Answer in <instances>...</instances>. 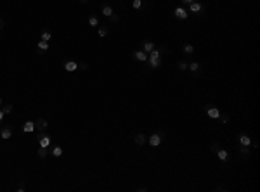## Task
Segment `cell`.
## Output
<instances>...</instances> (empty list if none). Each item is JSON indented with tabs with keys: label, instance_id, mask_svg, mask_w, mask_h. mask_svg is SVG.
<instances>
[{
	"label": "cell",
	"instance_id": "obj_1",
	"mask_svg": "<svg viewBox=\"0 0 260 192\" xmlns=\"http://www.w3.org/2000/svg\"><path fill=\"white\" fill-rule=\"evenodd\" d=\"M147 142H149L153 147H156V145L161 144V135H160V133H154V135H151V137L147 138Z\"/></svg>",
	"mask_w": 260,
	"mask_h": 192
},
{
	"label": "cell",
	"instance_id": "obj_2",
	"mask_svg": "<svg viewBox=\"0 0 260 192\" xmlns=\"http://www.w3.org/2000/svg\"><path fill=\"white\" fill-rule=\"evenodd\" d=\"M133 59L144 63V61H147V54H146L144 50H135V52H133Z\"/></svg>",
	"mask_w": 260,
	"mask_h": 192
},
{
	"label": "cell",
	"instance_id": "obj_3",
	"mask_svg": "<svg viewBox=\"0 0 260 192\" xmlns=\"http://www.w3.org/2000/svg\"><path fill=\"white\" fill-rule=\"evenodd\" d=\"M38 144H40V147H49L50 145V137L49 135H40L38 137Z\"/></svg>",
	"mask_w": 260,
	"mask_h": 192
},
{
	"label": "cell",
	"instance_id": "obj_4",
	"mask_svg": "<svg viewBox=\"0 0 260 192\" xmlns=\"http://www.w3.org/2000/svg\"><path fill=\"white\" fill-rule=\"evenodd\" d=\"M173 14H175L179 19H186V17H187V10H186V9H182V7H177V9L173 10Z\"/></svg>",
	"mask_w": 260,
	"mask_h": 192
},
{
	"label": "cell",
	"instance_id": "obj_5",
	"mask_svg": "<svg viewBox=\"0 0 260 192\" xmlns=\"http://www.w3.org/2000/svg\"><path fill=\"white\" fill-rule=\"evenodd\" d=\"M206 114H208L210 118H213V120H215V118H220V111H219L217 107H208V109H206Z\"/></svg>",
	"mask_w": 260,
	"mask_h": 192
},
{
	"label": "cell",
	"instance_id": "obj_6",
	"mask_svg": "<svg viewBox=\"0 0 260 192\" xmlns=\"http://www.w3.org/2000/svg\"><path fill=\"white\" fill-rule=\"evenodd\" d=\"M64 69L69 71V73H71V71H76V69H78V64L75 63V61H68V63H64Z\"/></svg>",
	"mask_w": 260,
	"mask_h": 192
},
{
	"label": "cell",
	"instance_id": "obj_7",
	"mask_svg": "<svg viewBox=\"0 0 260 192\" xmlns=\"http://www.w3.org/2000/svg\"><path fill=\"white\" fill-rule=\"evenodd\" d=\"M33 130H35V123H33V121H26V123L23 125V131H24V133H31Z\"/></svg>",
	"mask_w": 260,
	"mask_h": 192
},
{
	"label": "cell",
	"instance_id": "obj_8",
	"mask_svg": "<svg viewBox=\"0 0 260 192\" xmlns=\"http://www.w3.org/2000/svg\"><path fill=\"white\" fill-rule=\"evenodd\" d=\"M239 142H241L243 147H248V145L252 144V138H250L248 135H241V137H239Z\"/></svg>",
	"mask_w": 260,
	"mask_h": 192
},
{
	"label": "cell",
	"instance_id": "obj_9",
	"mask_svg": "<svg viewBox=\"0 0 260 192\" xmlns=\"http://www.w3.org/2000/svg\"><path fill=\"white\" fill-rule=\"evenodd\" d=\"M102 14H104L106 17H111V16H113V7H111V5H102Z\"/></svg>",
	"mask_w": 260,
	"mask_h": 192
},
{
	"label": "cell",
	"instance_id": "obj_10",
	"mask_svg": "<svg viewBox=\"0 0 260 192\" xmlns=\"http://www.w3.org/2000/svg\"><path fill=\"white\" fill-rule=\"evenodd\" d=\"M203 7H201V3H198V2H193V3H189V10L191 12H199Z\"/></svg>",
	"mask_w": 260,
	"mask_h": 192
},
{
	"label": "cell",
	"instance_id": "obj_11",
	"mask_svg": "<svg viewBox=\"0 0 260 192\" xmlns=\"http://www.w3.org/2000/svg\"><path fill=\"white\" fill-rule=\"evenodd\" d=\"M153 49H154V42H144V52L146 54H149Z\"/></svg>",
	"mask_w": 260,
	"mask_h": 192
},
{
	"label": "cell",
	"instance_id": "obj_12",
	"mask_svg": "<svg viewBox=\"0 0 260 192\" xmlns=\"http://www.w3.org/2000/svg\"><path fill=\"white\" fill-rule=\"evenodd\" d=\"M10 133H12L10 128H3V130L0 131V137H2L3 140H7V138H10Z\"/></svg>",
	"mask_w": 260,
	"mask_h": 192
},
{
	"label": "cell",
	"instance_id": "obj_13",
	"mask_svg": "<svg viewBox=\"0 0 260 192\" xmlns=\"http://www.w3.org/2000/svg\"><path fill=\"white\" fill-rule=\"evenodd\" d=\"M133 140H135V144H139V145H142V144H144V142H146V137H144V135H142V133H137V135H135V138H133Z\"/></svg>",
	"mask_w": 260,
	"mask_h": 192
},
{
	"label": "cell",
	"instance_id": "obj_14",
	"mask_svg": "<svg viewBox=\"0 0 260 192\" xmlns=\"http://www.w3.org/2000/svg\"><path fill=\"white\" fill-rule=\"evenodd\" d=\"M52 156H54V158H61V156H63V147H59V145L54 147V149H52Z\"/></svg>",
	"mask_w": 260,
	"mask_h": 192
},
{
	"label": "cell",
	"instance_id": "obj_15",
	"mask_svg": "<svg viewBox=\"0 0 260 192\" xmlns=\"http://www.w3.org/2000/svg\"><path fill=\"white\" fill-rule=\"evenodd\" d=\"M89 24L92 26V28H97L99 26V19L96 17V16H92V17H89Z\"/></svg>",
	"mask_w": 260,
	"mask_h": 192
},
{
	"label": "cell",
	"instance_id": "obj_16",
	"mask_svg": "<svg viewBox=\"0 0 260 192\" xmlns=\"http://www.w3.org/2000/svg\"><path fill=\"white\" fill-rule=\"evenodd\" d=\"M35 127H38V128H42V130H45V128H47V120H42V118H40V120L35 123Z\"/></svg>",
	"mask_w": 260,
	"mask_h": 192
},
{
	"label": "cell",
	"instance_id": "obj_17",
	"mask_svg": "<svg viewBox=\"0 0 260 192\" xmlns=\"http://www.w3.org/2000/svg\"><path fill=\"white\" fill-rule=\"evenodd\" d=\"M38 49H40V50H49V42L40 40V42H38Z\"/></svg>",
	"mask_w": 260,
	"mask_h": 192
},
{
	"label": "cell",
	"instance_id": "obj_18",
	"mask_svg": "<svg viewBox=\"0 0 260 192\" xmlns=\"http://www.w3.org/2000/svg\"><path fill=\"white\" fill-rule=\"evenodd\" d=\"M217 156H219V159L226 161V159H227V151H224V149H220V151L217 152Z\"/></svg>",
	"mask_w": 260,
	"mask_h": 192
},
{
	"label": "cell",
	"instance_id": "obj_19",
	"mask_svg": "<svg viewBox=\"0 0 260 192\" xmlns=\"http://www.w3.org/2000/svg\"><path fill=\"white\" fill-rule=\"evenodd\" d=\"M50 36H52L50 31H42V40H43V42H49V40H50Z\"/></svg>",
	"mask_w": 260,
	"mask_h": 192
},
{
	"label": "cell",
	"instance_id": "obj_20",
	"mask_svg": "<svg viewBox=\"0 0 260 192\" xmlns=\"http://www.w3.org/2000/svg\"><path fill=\"white\" fill-rule=\"evenodd\" d=\"M38 156H40V158H45V156H47V147H40V149H38Z\"/></svg>",
	"mask_w": 260,
	"mask_h": 192
},
{
	"label": "cell",
	"instance_id": "obj_21",
	"mask_svg": "<svg viewBox=\"0 0 260 192\" xmlns=\"http://www.w3.org/2000/svg\"><path fill=\"white\" fill-rule=\"evenodd\" d=\"M184 50H186V54H193V52H194V47H193V45H186Z\"/></svg>",
	"mask_w": 260,
	"mask_h": 192
},
{
	"label": "cell",
	"instance_id": "obj_22",
	"mask_svg": "<svg viewBox=\"0 0 260 192\" xmlns=\"http://www.w3.org/2000/svg\"><path fill=\"white\" fill-rule=\"evenodd\" d=\"M149 64H151L153 67H158V66H160V59H149Z\"/></svg>",
	"mask_w": 260,
	"mask_h": 192
},
{
	"label": "cell",
	"instance_id": "obj_23",
	"mask_svg": "<svg viewBox=\"0 0 260 192\" xmlns=\"http://www.w3.org/2000/svg\"><path fill=\"white\" fill-rule=\"evenodd\" d=\"M132 5H133V9H140V7H142V2H140V0H133Z\"/></svg>",
	"mask_w": 260,
	"mask_h": 192
},
{
	"label": "cell",
	"instance_id": "obj_24",
	"mask_svg": "<svg viewBox=\"0 0 260 192\" xmlns=\"http://www.w3.org/2000/svg\"><path fill=\"white\" fill-rule=\"evenodd\" d=\"M97 33H99V36H106L108 35V28H99Z\"/></svg>",
	"mask_w": 260,
	"mask_h": 192
},
{
	"label": "cell",
	"instance_id": "obj_25",
	"mask_svg": "<svg viewBox=\"0 0 260 192\" xmlns=\"http://www.w3.org/2000/svg\"><path fill=\"white\" fill-rule=\"evenodd\" d=\"M198 67H199V64H198V63H193V64H189V69H191V71H196Z\"/></svg>",
	"mask_w": 260,
	"mask_h": 192
},
{
	"label": "cell",
	"instance_id": "obj_26",
	"mask_svg": "<svg viewBox=\"0 0 260 192\" xmlns=\"http://www.w3.org/2000/svg\"><path fill=\"white\" fill-rule=\"evenodd\" d=\"M10 111H12V106H10V104H9V106H5V107H3V113H5V114H9V113H10Z\"/></svg>",
	"mask_w": 260,
	"mask_h": 192
},
{
	"label": "cell",
	"instance_id": "obj_27",
	"mask_svg": "<svg viewBox=\"0 0 260 192\" xmlns=\"http://www.w3.org/2000/svg\"><path fill=\"white\" fill-rule=\"evenodd\" d=\"M179 67H180V69H186V67H187V64H186V63H179Z\"/></svg>",
	"mask_w": 260,
	"mask_h": 192
},
{
	"label": "cell",
	"instance_id": "obj_28",
	"mask_svg": "<svg viewBox=\"0 0 260 192\" xmlns=\"http://www.w3.org/2000/svg\"><path fill=\"white\" fill-rule=\"evenodd\" d=\"M3 116H5V113H3V111H0V121L3 120Z\"/></svg>",
	"mask_w": 260,
	"mask_h": 192
},
{
	"label": "cell",
	"instance_id": "obj_29",
	"mask_svg": "<svg viewBox=\"0 0 260 192\" xmlns=\"http://www.w3.org/2000/svg\"><path fill=\"white\" fill-rule=\"evenodd\" d=\"M182 2H186V3H193L194 0H182Z\"/></svg>",
	"mask_w": 260,
	"mask_h": 192
},
{
	"label": "cell",
	"instance_id": "obj_30",
	"mask_svg": "<svg viewBox=\"0 0 260 192\" xmlns=\"http://www.w3.org/2000/svg\"><path fill=\"white\" fill-rule=\"evenodd\" d=\"M82 2H89V0H82Z\"/></svg>",
	"mask_w": 260,
	"mask_h": 192
},
{
	"label": "cell",
	"instance_id": "obj_31",
	"mask_svg": "<svg viewBox=\"0 0 260 192\" xmlns=\"http://www.w3.org/2000/svg\"><path fill=\"white\" fill-rule=\"evenodd\" d=\"M0 104H2V97H0Z\"/></svg>",
	"mask_w": 260,
	"mask_h": 192
}]
</instances>
